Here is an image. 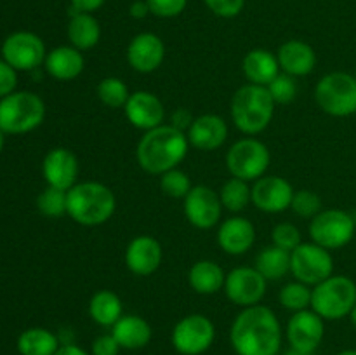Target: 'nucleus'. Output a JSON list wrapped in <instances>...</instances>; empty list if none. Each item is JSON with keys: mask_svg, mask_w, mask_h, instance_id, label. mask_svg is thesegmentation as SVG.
Listing matches in <instances>:
<instances>
[{"mask_svg": "<svg viewBox=\"0 0 356 355\" xmlns=\"http://www.w3.org/2000/svg\"><path fill=\"white\" fill-rule=\"evenodd\" d=\"M229 343L236 355H278L282 347L280 320L264 305L243 308L233 320Z\"/></svg>", "mask_w": 356, "mask_h": 355, "instance_id": "obj_1", "label": "nucleus"}, {"mask_svg": "<svg viewBox=\"0 0 356 355\" xmlns=\"http://www.w3.org/2000/svg\"><path fill=\"white\" fill-rule=\"evenodd\" d=\"M188 148H190V141H188L186 132L172 127L170 124H162L143 134L138 143L136 157L143 171L162 176L163 173L183 162Z\"/></svg>", "mask_w": 356, "mask_h": 355, "instance_id": "obj_2", "label": "nucleus"}, {"mask_svg": "<svg viewBox=\"0 0 356 355\" xmlns=\"http://www.w3.org/2000/svg\"><path fill=\"white\" fill-rule=\"evenodd\" d=\"M115 194L99 181H82L66 194V214L82 226L104 225L115 214Z\"/></svg>", "mask_w": 356, "mask_h": 355, "instance_id": "obj_3", "label": "nucleus"}, {"mask_svg": "<svg viewBox=\"0 0 356 355\" xmlns=\"http://www.w3.org/2000/svg\"><path fill=\"white\" fill-rule=\"evenodd\" d=\"M277 103L264 86L245 84L232 97V120L245 136H256L266 131L275 115Z\"/></svg>", "mask_w": 356, "mask_h": 355, "instance_id": "obj_4", "label": "nucleus"}, {"mask_svg": "<svg viewBox=\"0 0 356 355\" xmlns=\"http://www.w3.org/2000/svg\"><path fill=\"white\" fill-rule=\"evenodd\" d=\"M45 103L30 90H14L0 100V129L6 134H24L44 122Z\"/></svg>", "mask_w": 356, "mask_h": 355, "instance_id": "obj_5", "label": "nucleus"}, {"mask_svg": "<svg viewBox=\"0 0 356 355\" xmlns=\"http://www.w3.org/2000/svg\"><path fill=\"white\" fill-rule=\"evenodd\" d=\"M356 305V284L346 275H330L312 289V310L323 320L350 317Z\"/></svg>", "mask_w": 356, "mask_h": 355, "instance_id": "obj_6", "label": "nucleus"}, {"mask_svg": "<svg viewBox=\"0 0 356 355\" xmlns=\"http://www.w3.org/2000/svg\"><path fill=\"white\" fill-rule=\"evenodd\" d=\"M315 101L322 111L332 117L356 113V79L346 72L323 75L315 87Z\"/></svg>", "mask_w": 356, "mask_h": 355, "instance_id": "obj_7", "label": "nucleus"}, {"mask_svg": "<svg viewBox=\"0 0 356 355\" xmlns=\"http://www.w3.org/2000/svg\"><path fill=\"white\" fill-rule=\"evenodd\" d=\"M271 162L268 146L259 139L247 136L229 146L226 153V167L233 178L243 181H257L266 174Z\"/></svg>", "mask_w": 356, "mask_h": 355, "instance_id": "obj_8", "label": "nucleus"}, {"mask_svg": "<svg viewBox=\"0 0 356 355\" xmlns=\"http://www.w3.org/2000/svg\"><path fill=\"white\" fill-rule=\"evenodd\" d=\"M356 223L350 212L343 209H322L309 221V237L312 242L337 251L346 247L353 240Z\"/></svg>", "mask_w": 356, "mask_h": 355, "instance_id": "obj_9", "label": "nucleus"}, {"mask_svg": "<svg viewBox=\"0 0 356 355\" xmlns=\"http://www.w3.org/2000/svg\"><path fill=\"white\" fill-rule=\"evenodd\" d=\"M291 274L296 281L315 287L334 275L332 251L315 242H302L291 253Z\"/></svg>", "mask_w": 356, "mask_h": 355, "instance_id": "obj_10", "label": "nucleus"}, {"mask_svg": "<svg viewBox=\"0 0 356 355\" xmlns=\"http://www.w3.org/2000/svg\"><path fill=\"white\" fill-rule=\"evenodd\" d=\"M216 327L204 313H190L174 326L170 343L181 355H202L212 347Z\"/></svg>", "mask_w": 356, "mask_h": 355, "instance_id": "obj_11", "label": "nucleus"}, {"mask_svg": "<svg viewBox=\"0 0 356 355\" xmlns=\"http://www.w3.org/2000/svg\"><path fill=\"white\" fill-rule=\"evenodd\" d=\"M45 44L37 33L14 31L3 40L2 59L9 63L16 72H30L45 61Z\"/></svg>", "mask_w": 356, "mask_h": 355, "instance_id": "obj_12", "label": "nucleus"}, {"mask_svg": "<svg viewBox=\"0 0 356 355\" xmlns=\"http://www.w3.org/2000/svg\"><path fill=\"white\" fill-rule=\"evenodd\" d=\"M268 281L254 267H236L226 274L225 294L233 305L249 308L261 305L266 294Z\"/></svg>", "mask_w": 356, "mask_h": 355, "instance_id": "obj_13", "label": "nucleus"}, {"mask_svg": "<svg viewBox=\"0 0 356 355\" xmlns=\"http://www.w3.org/2000/svg\"><path fill=\"white\" fill-rule=\"evenodd\" d=\"M184 216L188 223L198 230H211L221 221L222 204L219 194L205 184H197L183 198Z\"/></svg>", "mask_w": 356, "mask_h": 355, "instance_id": "obj_14", "label": "nucleus"}, {"mask_svg": "<svg viewBox=\"0 0 356 355\" xmlns=\"http://www.w3.org/2000/svg\"><path fill=\"white\" fill-rule=\"evenodd\" d=\"M291 348L302 352H316L325 336V320L312 308L292 313L285 329Z\"/></svg>", "mask_w": 356, "mask_h": 355, "instance_id": "obj_15", "label": "nucleus"}, {"mask_svg": "<svg viewBox=\"0 0 356 355\" xmlns=\"http://www.w3.org/2000/svg\"><path fill=\"white\" fill-rule=\"evenodd\" d=\"M294 191L292 184L285 178L264 174L263 178L254 181L252 204L268 214H278L291 209Z\"/></svg>", "mask_w": 356, "mask_h": 355, "instance_id": "obj_16", "label": "nucleus"}, {"mask_svg": "<svg viewBox=\"0 0 356 355\" xmlns=\"http://www.w3.org/2000/svg\"><path fill=\"white\" fill-rule=\"evenodd\" d=\"M125 267L138 277L155 274L163 260L162 244L152 235H138L125 247Z\"/></svg>", "mask_w": 356, "mask_h": 355, "instance_id": "obj_17", "label": "nucleus"}, {"mask_svg": "<svg viewBox=\"0 0 356 355\" xmlns=\"http://www.w3.org/2000/svg\"><path fill=\"white\" fill-rule=\"evenodd\" d=\"M79 173L80 166L76 155L72 150L63 146L49 150L42 162V174L47 187L59 188V190L68 191L70 188L75 187Z\"/></svg>", "mask_w": 356, "mask_h": 355, "instance_id": "obj_18", "label": "nucleus"}, {"mask_svg": "<svg viewBox=\"0 0 356 355\" xmlns=\"http://www.w3.org/2000/svg\"><path fill=\"white\" fill-rule=\"evenodd\" d=\"M165 59V44L152 31H143L132 37L127 45V63L134 72L152 73L162 66Z\"/></svg>", "mask_w": 356, "mask_h": 355, "instance_id": "obj_19", "label": "nucleus"}, {"mask_svg": "<svg viewBox=\"0 0 356 355\" xmlns=\"http://www.w3.org/2000/svg\"><path fill=\"white\" fill-rule=\"evenodd\" d=\"M124 111L132 127L141 129L145 132L159 127L165 120V106H163L162 100L149 90L131 93Z\"/></svg>", "mask_w": 356, "mask_h": 355, "instance_id": "obj_20", "label": "nucleus"}, {"mask_svg": "<svg viewBox=\"0 0 356 355\" xmlns=\"http://www.w3.org/2000/svg\"><path fill=\"white\" fill-rule=\"evenodd\" d=\"M228 124L225 118L214 113H205L195 117L186 136L190 146L193 148L200 150V152H214L225 145L228 139Z\"/></svg>", "mask_w": 356, "mask_h": 355, "instance_id": "obj_21", "label": "nucleus"}, {"mask_svg": "<svg viewBox=\"0 0 356 355\" xmlns=\"http://www.w3.org/2000/svg\"><path fill=\"white\" fill-rule=\"evenodd\" d=\"M256 242V228L252 221L243 216L225 219L218 230V246L229 256H242L249 253Z\"/></svg>", "mask_w": 356, "mask_h": 355, "instance_id": "obj_22", "label": "nucleus"}, {"mask_svg": "<svg viewBox=\"0 0 356 355\" xmlns=\"http://www.w3.org/2000/svg\"><path fill=\"white\" fill-rule=\"evenodd\" d=\"M278 65L284 73L291 77H306L315 70L316 52L308 42L287 40L277 52Z\"/></svg>", "mask_w": 356, "mask_h": 355, "instance_id": "obj_23", "label": "nucleus"}, {"mask_svg": "<svg viewBox=\"0 0 356 355\" xmlns=\"http://www.w3.org/2000/svg\"><path fill=\"white\" fill-rule=\"evenodd\" d=\"M44 66L45 72L52 79L59 80V82H70L83 72L86 59H83L82 51L75 49L73 45H59L47 52Z\"/></svg>", "mask_w": 356, "mask_h": 355, "instance_id": "obj_24", "label": "nucleus"}, {"mask_svg": "<svg viewBox=\"0 0 356 355\" xmlns=\"http://www.w3.org/2000/svg\"><path fill=\"white\" fill-rule=\"evenodd\" d=\"M111 334L124 350H139L152 341L153 331L146 319L139 315H122L111 327Z\"/></svg>", "mask_w": 356, "mask_h": 355, "instance_id": "obj_25", "label": "nucleus"}, {"mask_svg": "<svg viewBox=\"0 0 356 355\" xmlns=\"http://www.w3.org/2000/svg\"><path fill=\"white\" fill-rule=\"evenodd\" d=\"M242 70L249 84L266 87L282 72L277 54L268 49H252L242 61Z\"/></svg>", "mask_w": 356, "mask_h": 355, "instance_id": "obj_26", "label": "nucleus"}, {"mask_svg": "<svg viewBox=\"0 0 356 355\" xmlns=\"http://www.w3.org/2000/svg\"><path fill=\"white\" fill-rule=\"evenodd\" d=\"M226 274L219 263L212 260H198L188 271V284L195 292L204 296L216 294L225 287Z\"/></svg>", "mask_w": 356, "mask_h": 355, "instance_id": "obj_27", "label": "nucleus"}, {"mask_svg": "<svg viewBox=\"0 0 356 355\" xmlns=\"http://www.w3.org/2000/svg\"><path fill=\"white\" fill-rule=\"evenodd\" d=\"M124 315V303L117 292L101 289L89 299V317L101 327H113Z\"/></svg>", "mask_w": 356, "mask_h": 355, "instance_id": "obj_28", "label": "nucleus"}, {"mask_svg": "<svg viewBox=\"0 0 356 355\" xmlns=\"http://www.w3.org/2000/svg\"><path fill=\"white\" fill-rule=\"evenodd\" d=\"M70 44L79 51H89L99 44L101 26L99 21L90 13H73L68 21Z\"/></svg>", "mask_w": 356, "mask_h": 355, "instance_id": "obj_29", "label": "nucleus"}, {"mask_svg": "<svg viewBox=\"0 0 356 355\" xmlns=\"http://www.w3.org/2000/svg\"><path fill=\"white\" fill-rule=\"evenodd\" d=\"M59 347V338L45 327H30L17 338V352L21 355H54Z\"/></svg>", "mask_w": 356, "mask_h": 355, "instance_id": "obj_30", "label": "nucleus"}, {"mask_svg": "<svg viewBox=\"0 0 356 355\" xmlns=\"http://www.w3.org/2000/svg\"><path fill=\"white\" fill-rule=\"evenodd\" d=\"M254 268L266 281H280L291 271V253L271 244L257 254Z\"/></svg>", "mask_w": 356, "mask_h": 355, "instance_id": "obj_31", "label": "nucleus"}, {"mask_svg": "<svg viewBox=\"0 0 356 355\" xmlns=\"http://www.w3.org/2000/svg\"><path fill=\"white\" fill-rule=\"evenodd\" d=\"M219 198L222 207L228 209L229 212H242L249 202H252V187H249V181L232 176L221 187Z\"/></svg>", "mask_w": 356, "mask_h": 355, "instance_id": "obj_32", "label": "nucleus"}, {"mask_svg": "<svg viewBox=\"0 0 356 355\" xmlns=\"http://www.w3.org/2000/svg\"><path fill=\"white\" fill-rule=\"evenodd\" d=\"M312 289L302 282L294 281L285 284L278 292V301L289 312L296 313L312 308Z\"/></svg>", "mask_w": 356, "mask_h": 355, "instance_id": "obj_33", "label": "nucleus"}, {"mask_svg": "<svg viewBox=\"0 0 356 355\" xmlns=\"http://www.w3.org/2000/svg\"><path fill=\"white\" fill-rule=\"evenodd\" d=\"M97 97L101 103L108 108H124L127 103L129 96V87L125 82L118 77H104L99 84H97Z\"/></svg>", "mask_w": 356, "mask_h": 355, "instance_id": "obj_34", "label": "nucleus"}, {"mask_svg": "<svg viewBox=\"0 0 356 355\" xmlns=\"http://www.w3.org/2000/svg\"><path fill=\"white\" fill-rule=\"evenodd\" d=\"M191 188H193V184H191L190 176L179 167H174V169L167 171L160 176V190L170 198H184L190 194Z\"/></svg>", "mask_w": 356, "mask_h": 355, "instance_id": "obj_35", "label": "nucleus"}, {"mask_svg": "<svg viewBox=\"0 0 356 355\" xmlns=\"http://www.w3.org/2000/svg\"><path fill=\"white\" fill-rule=\"evenodd\" d=\"M66 194L68 191L47 187L37 197V209L47 218H61L66 214Z\"/></svg>", "mask_w": 356, "mask_h": 355, "instance_id": "obj_36", "label": "nucleus"}, {"mask_svg": "<svg viewBox=\"0 0 356 355\" xmlns=\"http://www.w3.org/2000/svg\"><path fill=\"white\" fill-rule=\"evenodd\" d=\"M266 87L277 104H289L298 96V82H296V77L287 75L284 72L278 73Z\"/></svg>", "mask_w": 356, "mask_h": 355, "instance_id": "obj_37", "label": "nucleus"}, {"mask_svg": "<svg viewBox=\"0 0 356 355\" xmlns=\"http://www.w3.org/2000/svg\"><path fill=\"white\" fill-rule=\"evenodd\" d=\"M291 209L301 218L313 219L322 211V198L313 190H298L292 197Z\"/></svg>", "mask_w": 356, "mask_h": 355, "instance_id": "obj_38", "label": "nucleus"}, {"mask_svg": "<svg viewBox=\"0 0 356 355\" xmlns=\"http://www.w3.org/2000/svg\"><path fill=\"white\" fill-rule=\"evenodd\" d=\"M271 242H273V246L292 253L296 247L302 244V237L298 226L292 225V223H278L271 230Z\"/></svg>", "mask_w": 356, "mask_h": 355, "instance_id": "obj_39", "label": "nucleus"}, {"mask_svg": "<svg viewBox=\"0 0 356 355\" xmlns=\"http://www.w3.org/2000/svg\"><path fill=\"white\" fill-rule=\"evenodd\" d=\"M149 13L156 17H176L186 9L188 0H146Z\"/></svg>", "mask_w": 356, "mask_h": 355, "instance_id": "obj_40", "label": "nucleus"}, {"mask_svg": "<svg viewBox=\"0 0 356 355\" xmlns=\"http://www.w3.org/2000/svg\"><path fill=\"white\" fill-rule=\"evenodd\" d=\"M204 2L212 14L225 19L238 16L245 6V0H204Z\"/></svg>", "mask_w": 356, "mask_h": 355, "instance_id": "obj_41", "label": "nucleus"}, {"mask_svg": "<svg viewBox=\"0 0 356 355\" xmlns=\"http://www.w3.org/2000/svg\"><path fill=\"white\" fill-rule=\"evenodd\" d=\"M122 347L113 334H101L90 345V355H118Z\"/></svg>", "mask_w": 356, "mask_h": 355, "instance_id": "obj_42", "label": "nucleus"}, {"mask_svg": "<svg viewBox=\"0 0 356 355\" xmlns=\"http://www.w3.org/2000/svg\"><path fill=\"white\" fill-rule=\"evenodd\" d=\"M17 72L7 61L0 59V100L16 90Z\"/></svg>", "mask_w": 356, "mask_h": 355, "instance_id": "obj_43", "label": "nucleus"}, {"mask_svg": "<svg viewBox=\"0 0 356 355\" xmlns=\"http://www.w3.org/2000/svg\"><path fill=\"white\" fill-rule=\"evenodd\" d=\"M193 120L195 117L191 115V111L188 110V108H177V110L170 115V125L183 132H188V129L193 124Z\"/></svg>", "mask_w": 356, "mask_h": 355, "instance_id": "obj_44", "label": "nucleus"}, {"mask_svg": "<svg viewBox=\"0 0 356 355\" xmlns=\"http://www.w3.org/2000/svg\"><path fill=\"white\" fill-rule=\"evenodd\" d=\"M106 0H70L73 13H90L101 9Z\"/></svg>", "mask_w": 356, "mask_h": 355, "instance_id": "obj_45", "label": "nucleus"}, {"mask_svg": "<svg viewBox=\"0 0 356 355\" xmlns=\"http://www.w3.org/2000/svg\"><path fill=\"white\" fill-rule=\"evenodd\" d=\"M129 14H131V17H134V19H145V17L152 13H149V7L146 0H136V2H132L131 7H129Z\"/></svg>", "mask_w": 356, "mask_h": 355, "instance_id": "obj_46", "label": "nucleus"}, {"mask_svg": "<svg viewBox=\"0 0 356 355\" xmlns=\"http://www.w3.org/2000/svg\"><path fill=\"white\" fill-rule=\"evenodd\" d=\"M54 355H90V352H86L82 347L73 343H65L58 348Z\"/></svg>", "mask_w": 356, "mask_h": 355, "instance_id": "obj_47", "label": "nucleus"}, {"mask_svg": "<svg viewBox=\"0 0 356 355\" xmlns=\"http://www.w3.org/2000/svg\"><path fill=\"white\" fill-rule=\"evenodd\" d=\"M285 355H315V352H302L298 350V348H289Z\"/></svg>", "mask_w": 356, "mask_h": 355, "instance_id": "obj_48", "label": "nucleus"}, {"mask_svg": "<svg viewBox=\"0 0 356 355\" xmlns=\"http://www.w3.org/2000/svg\"><path fill=\"white\" fill-rule=\"evenodd\" d=\"M350 319H351V324H353V326H355V329H356V305L353 306V310H351V313H350Z\"/></svg>", "mask_w": 356, "mask_h": 355, "instance_id": "obj_49", "label": "nucleus"}, {"mask_svg": "<svg viewBox=\"0 0 356 355\" xmlns=\"http://www.w3.org/2000/svg\"><path fill=\"white\" fill-rule=\"evenodd\" d=\"M336 355H356V350L350 348V350H343V352H339V354H336Z\"/></svg>", "mask_w": 356, "mask_h": 355, "instance_id": "obj_50", "label": "nucleus"}, {"mask_svg": "<svg viewBox=\"0 0 356 355\" xmlns=\"http://www.w3.org/2000/svg\"><path fill=\"white\" fill-rule=\"evenodd\" d=\"M3 134H6V132L0 129V153H2V150H3Z\"/></svg>", "mask_w": 356, "mask_h": 355, "instance_id": "obj_51", "label": "nucleus"}, {"mask_svg": "<svg viewBox=\"0 0 356 355\" xmlns=\"http://www.w3.org/2000/svg\"><path fill=\"white\" fill-rule=\"evenodd\" d=\"M355 79H356V75H355Z\"/></svg>", "mask_w": 356, "mask_h": 355, "instance_id": "obj_52", "label": "nucleus"}]
</instances>
